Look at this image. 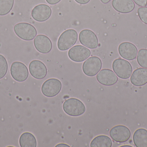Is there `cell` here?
<instances>
[{
    "label": "cell",
    "mask_w": 147,
    "mask_h": 147,
    "mask_svg": "<svg viewBox=\"0 0 147 147\" xmlns=\"http://www.w3.org/2000/svg\"><path fill=\"white\" fill-rule=\"evenodd\" d=\"M78 35L77 31L69 29L63 32L59 38L57 47L60 51H65L73 46L77 42Z\"/></svg>",
    "instance_id": "1"
},
{
    "label": "cell",
    "mask_w": 147,
    "mask_h": 147,
    "mask_svg": "<svg viewBox=\"0 0 147 147\" xmlns=\"http://www.w3.org/2000/svg\"><path fill=\"white\" fill-rule=\"evenodd\" d=\"M63 109L67 114L72 117L82 115L85 112L84 104L77 98H70L64 102Z\"/></svg>",
    "instance_id": "2"
},
{
    "label": "cell",
    "mask_w": 147,
    "mask_h": 147,
    "mask_svg": "<svg viewBox=\"0 0 147 147\" xmlns=\"http://www.w3.org/2000/svg\"><path fill=\"white\" fill-rule=\"evenodd\" d=\"M112 68L117 76L122 79L129 78L133 72V68L131 64L123 59L115 60L112 64Z\"/></svg>",
    "instance_id": "3"
},
{
    "label": "cell",
    "mask_w": 147,
    "mask_h": 147,
    "mask_svg": "<svg viewBox=\"0 0 147 147\" xmlns=\"http://www.w3.org/2000/svg\"><path fill=\"white\" fill-rule=\"evenodd\" d=\"M14 31L18 37L25 41H31L36 37L37 34L35 28L31 24L26 22H21L15 25Z\"/></svg>",
    "instance_id": "4"
},
{
    "label": "cell",
    "mask_w": 147,
    "mask_h": 147,
    "mask_svg": "<svg viewBox=\"0 0 147 147\" xmlns=\"http://www.w3.org/2000/svg\"><path fill=\"white\" fill-rule=\"evenodd\" d=\"M62 87V83L60 80L57 79H50L45 81L42 85L41 92L45 96L53 97L59 94Z\"/></svg>",
    "instance_id": "5"
},
{
    "label": "cell",
    "mask_w": 147,
    "mask_h": 147,
    "mask_svg": "<svg viewBox=\"0 0 147 147\" xmlns=\"http://www.w3.org/2000/svg\"><path fill=\"white\" fill-rule=\"evenodd\" d=\"M102 62L99 58L96 56L88 58L83 63L82 69L86 76L92 77L96 76L101 70Z\"/></svg>",
    "instance_id": "6"
},
{
    "label": "cell",
    "mask_w": 147,
    "mask_h": 147,
    "mask_svg": "<svg viewBox=\"0 0 147 147\" xmlns=\"http://www.w3.org/2000/svg\"><path fill=\"white\" fill-rule=\"evenodd\" d=\"M90 55V51L87 47L80 45L74 46L68 52L69 58L75 62H83Z\"/></svg>",
    "instance_id": "7"
},
{
    "label": "cell",
    "mask_w": 147,
    "mask_h": 147,
    "mask_svg": "<svg viewBox=\"0 0 147 147\" xmlns=\"http://www.w3.org/2000/svg\"><path fill=\"white\" fill-rule=\"evenodd\" d=\"M79 39L80 43L87 48L95 49L98 46L97 37L91 30L89 29L82 30L79 35Z\"/></svg>",
    "instance_id": "8"
},
{
    "label": "cell",
    "mask_w": 147,
    "mask_h": 147,
    "mask_svg": "<svg viewBox=\"0 0 147 147\" xmlns=\"http://www.w3.org/2000/svg\"><path fill=\"white\" fill-rule=\"evenodd\" d=\"M10 71L13 78L17 82H24L28 77V69L22 62H13L11 65Z\"/></svg>",
    "instance_id": "9"
},
{
    "label": "cell",
    "mask_w": 147,
    "mask_h": 147,
    "mask_svg": "<svg viewBox=\"0 0 147 147\" xmlns=\"http://www.w3.org/2000/svg\"><path fill=\"white\" fill-rule=\"evenodd\" d=\"M111 139L119 143L127 141L131 136V132L128 128L123 125H118L112 128L110 131Z\"/></svg>",
    "instance_id": "10"
},
{
    "label": "cell",
    "mask_w": 147,
    "mask_h": 147,
    "mask_svg": "<svg viewBox=\"0 0 147 147\" xmlns=\"http://www.w3.org/2000/svg\"><path fill=\"white\" fill-rule=\"evenodd\" d=\"M51 14V8L45 4L37 5L32 11V16L34 20L39 22H43L48 20Z\"/></svg>",
    "instance_id": "11"
},
{
    "label": "cell",
    "mask_w": 147,
    "mask_h": 147,
    "mask_svg": "<svg viewBox=\"0 0 147 147\" xmlns=\"http://www.w3.org/2000/svg\"><path fill=\"white\" fill-rule=\"evenodd\" d=\"M118 52L123 59L132 60L136 58L138 49L134 44L129 42H124L119 45Z\"/></svg>",
    "instance_id": "12"
},
{
    "label": "cell",
    "mask_w": 147,
    "mask_h": 147,
    "mask_svg": "<svg viewBox=\"0 0 147 147\" xmlns=\"http://www.w3.org/2000/svg\"><path fill=\"white\" fill-rule=\"evenodd\" d=\"M96 79L99 83L105 86L114 85L118 81L116 74L113 71L108 69L100 70L97 75Z\"/></svg>",
    "instance_id": "13"
},
{
    "label": "cell",
    "mask_w": 147,
    "mask_h": 147,
    "mask_svg": "<svg viewBox=\"0 0 147 147\" xmlns=\"http://www.w3.org/2000/svg\"><path fill=\"white\" fill-rule=\"evenodd\" d=\"M29 70L32 77L38 79L45 78L47 72V68L45 65L38 60H32L30 63Z\"/></svg>",
    "instance_id": "14"
},
{
    "label": "cell",
    "mask_w": 147,
    "mask_h": 147,
    "mask_svg": "<svg viewBox=\"0 0 147 147\" xmlns=\"http://www.w3.org/2000/svg\"><path fill=\"white\" fill-rule=\"evenodd\" d=\"M34 44L36 50L42 54L48 53L52 49L51 39L43 35H37L34 40Z\"/></svg>",
    "instance_id": "15"
},
{
    "label": "cell",
    "mask_w": 147,
    "mask_h": 147,
    "mask_svg": "<svg viewBox=\"0 0 147 147\" xmlns=\"http://www.w3.org/2000/svg\"><path fill=\"white\" fill-rule=\"evenodd\" d=\"M111 4L115 10L122 14L130 13L135 7L133 0H113Z\"/></svg>",
    "instance_id": "16"
},
{
    "label": "cell",
    "mask_w": 147,
    "mask_h": 147,
    "mask_svg": "<svg viewBox=\"0 0 147 147\" xmlns=\"http://www.w3.org/2000/svg\"><path fill=\"white\" fill-rule=\"evenodd\" d=\"M130 81L135 86H142L147 83V68H140L134 71Z\"/></svg>",
    "instance_id": "17"
},
{
    "label": "cell",
    "mask_w": 147,
    "mask_h": 147,
    "mask_svg": "<svg viewBox=\"0 0 147 147\" xmlns=\"http://www.w3.org/2000/svg\"><path fill=\"white\" fill-rule=\"evenodd\" d=\"M133 141L136 147H147V130L142 128L136 130L133 135Z\"/></svg>",
    "instance_id": "18"
},
{
    "label": "cell",
    "mask_w": 147,
    "mask_h": 147,
    "mask_svg": "<svg viewBox=\"0 0 147 147\" xmlns=\"http://www.w3.org/2000/svg\"><path fill=\"white\" fill-rule=\"evenodd\" d=\"M19 142L21 147H37L36 138L32 134L28 132H26L21 135Z\"/></svg>",
    "instance_id": "19"
},
{
    "label": "cell",
    "mask_w": 147,
    "mask_h": 147,
    "mask_svg": "<svg viewBox=\"0 0 147 147\" xmlns=\"http://www.w3.org/2000/svg\"><path fill=\"white\" fill-rule=\"evenodd\" d=\"M111 139L105 135H98L93 139L90 145L91 147H111Z\"/></svg>",
    "instance_id": "20"
},
{
    "label": "cell",
    "mask_w": 147,
    "mask_h": 147,
    "mask_svg": "<svg viewBox=\"0 0 147 147\" xmlns=\"http://www.w3.org/2000/svg\"><path fill=\"white\" fill-rule=\"evenodd\" d=\"M14 0H0V16L7 14L13 8Z\"/></svg>",
    "instance_id": "21"
},
{
    "label": "cell",
    "mask_w": 147,
    "mask_h": 147,
    "mask_svg": "<svg viewBox=\"0 0 147 147\" xmlns=\"http://www.w3.org/2000/svg\"><path fill=\"white\" fill-rule=\"evenodd\" d=\"M137 60L141 66L147 68V49H141L139 51Z\"/></svg>",
    "instance_id": "22"
},
{
    "label": "cell",
    "mask_w": 147,
    "mask_h": 147,
    "mask_svg": "<svg viewBox=\"0 0 147 147\" xmlns=\"http://www.w3.org/2000/svg\"><path fill=\"white\" fill-rule=\"evenodd\" d=\"M8 70V64L6 58L0 54V79L5 77Z\"/></svg>",
    "instance_id": "23"
},
{
    "label": "cell",
    "mask_w": 147,
    "mask_h": 147,
    "mask_svg": "<svg viewBox=\"0 0 147 147\" xmlns=\"http://www.w3.org/2000/svg\"><path fill=\"white\" fill-rule=\"evenodd\" d=\"M138 14L141 20L147 25V7H141L138 9Z\"/></svg>",
    "instance_id": "24"
},
{
    "label": "cell",
    "mask_w": 147,
    "mask_h": 147,
    "mask_svg": "<svg viewBox=\"0 0 147 147\" xmlns=\"http://www.w3.org/2000/svg\"><path fill=\"white\" fill-rule=\"evenodd\" d=\"M133 1L140 7H145L147 5V0H133Z\"/></svg>",
    "instance_id": "25"
},
{
    "label": "cell",
    "mask_w": 147,
    "mask_h": 147,
    "mask_svg": "<svg viewBox=\"0 0 147 147\" xmlns=\"http://www.w3.org/2000/svg\"><path fill=\"white\" fill-rule=\"evenodd\" d=\"M47 3L51 5H55L59 3L61 0H46Z\"/></svg>",
    "instance_id": "26"
},
{
    "label": "cell",
    "mask_w": 147,
    "mask_h": 147,
    "mask_svg": "<svg viewBox=\"0 0 147 147\" xmlns=\"http://www.w3.org/2000/svg\"><path fill=\"white\" fill-rule=\"evenodd\" d=\"M76 2L80 4H86L88 3L90 0H74Z\"/></svg>",
    "instance_id": "27"
},
{
    "label": "cell",
    "mask_w": 147,
    "mask_h": 147,
    "mask_svg": "<svg viewBox=\"0 0 147 147\" xmlns=\"http://www.w3.org/2000/svg\"><path fill=\"white\" fill-rule=\"evenodd\" d=\"M56 147H70V146L67 144H63V143H60V144H58L57 145L55 146Z\"/></svg>",
    "instance_id": "28"
},
{
    "label": "cell",
    "mask_w": 147,
    "mask_h": 147,
    "mask_svg": "<svg viewBox=\"0 0 147 147\" xmlns=\"http://www.w3.org/2000/svg\"><path fill=\"white\" fill-rule=\"evenodd\" d=\"M100 1L102 3L106 4V3H108L111 0H100Z\"/></svg>",
    "instance_id": "29"
},
{
    "label": "cell",
    "mask_w": 147,
    "mask_h": 147,
    "mask_svg": "<svg viewBox=\"0 0 147 147\" xmlns=\"http://www.w3.org/2000/svg\"><path fill=\"white\" fill-rule=\"evenodd\" d=\"M132 147V146H128V145H125V146H121V147Z\"/></svg>",
    "instance_id": "30"
}]
</instances>
